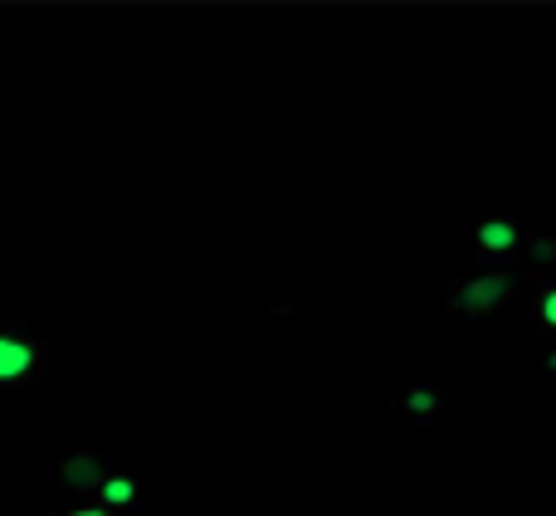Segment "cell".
Wrapping results in <instances>:
<instances>
[{
    "mask_svg": "<svg viewBox=\"0 0 556 516\" xmlns=\"http://www.w3.org/2000/svg\"><path fill=\"white\" fill-rule=\"evenodd\" d=\"M522 263H528V278H556V234L552 230H532Z\"/></svg>",
    "mask_w": 556,
    "mask_h": 516,
    "instance_id": "8",
    "label": "cell"
},
{
    "mask_svg": "<svg viewBox=\"0 0 556 516\" xmlns=\"http://www.w3.org/2000/svg\"><path fill=\"white\" fill-rule=\"evenodd\" d=\"M528 234L532 224L513 210L479 215L473 220V254H479V263H489V273H508V263H518L528 254Z\"/></svg>",
    "mask_w": 556,
    "mask_h": 516,
    "instance_id": "3",
    "label": "cell"
},
{
    "mask_svg": "<svg viewBox=\"0 0 556 516\" xmlns=\"http://www.w3.org/2000/svg\"><path fill=\"white\" fill-rule=\"evenodd\" d=\"M49 380V346L29 322H0V390H29Z\"/></svg>",
    "mask_w": 556,
    "mask_h": 516,
    "instance_id": "2",
    "label": "cell"
},
{
    "mask_svg": "<svg viewBox=\"0 0 556 516\" xmlns=\"http://www.w3.org/2000/svg\"><path fill=\"white\" fill-rule=\"evenodd\" d=\"M93 507H103V512H113V516H127V512H137L147 502V482L137 478L132 468H108L103 478H98V488H93Z\"/></svg>",
    "mask_w": 556,
    "mask_h": 516,
    "instance_id": "7",
    "label": "cell"
},
{
    "mask_svg": "<svg viewBox=\"0 0 556 516\" xmlns=\"http://www.w3.org/2000/svg\"><path fill=\"white\" fill-rule=\"evenodd\" d=\"M103 473H108V463L98 459L93 449H64V453L54 459V468H49V478H54V488L68 492L74 502H88Z\"/></svg>",
    "mask_w": 556,
    "mask_h": 516,
    "instance_id": "5",
    "label": "cell"
},
{
    "mask_svg": "<svg viewBox=\"0 0 556 516\" xmlns=\"http://www.w3.org/2000/svg\"><path fill=\"white\" fill-rule=\"evenodd\" d=\"M538 371L547 375V380H556V341L552 346H538Z\"/></svg>",
    "mask_w": 556,
    "mask_h": 516,
    "instance_id": "9",
    "label": "cell"
},
{
    "mask_svg": "<svg viewBox=\"0 0 556 516\" xmlns=\"http://www.w3.org/2000/svg\"><path fill=\"white\" fill-rule=\"evenodd\" d=\"M450 404H454V390L444 380H405L401 390L391 395L395 424H405V429H430Z\"/></svg>",
    "mask_w": 556,
    "mask_h": 516,
    "instance_id": "4",
    "label": "cell"
},
{
    "mask_svg": "<svg viewBox=\"0 0 556 516\" xmlns=\"http://www.w3.org/2000/svg\"><path fill=\"white\" fill-rule=\"evenodd\" d=\"M434 293L444 297V307H450L454 317V332H459V341H469L473 332H479L483 317L503 312L508 302H518L522 293H528V273H479V278H440L434 283Z\"/></svg>",
    "mask_w": 556,
    "mask_h": 516,
    "instance_id": "1",
    "label": "cell"
},
{
    "mask_svg": "<svg viewBox=\"0 0 556 516\" xmlns=\"http://www.w3.org/2000/svg\"><path fill=\"white\" fill-rule=\"evenodd\" d=\"M49 516H113V512L93 507V502H74V507H59V512H49Z\"/></svg>",
    "mask_w": 556,
    "mask_h": 516,
    "instance_id": "10",
    "label": "cell"
},
{
    "mask_svg": "<svg viewBox=\"0 0 556 516\" xmlns=\"http://www.w3.org/2000/svg\"><path fill=\"white\" fill-rule=\"evenodd\" d=\"M528 307H522V322H518V336L538 346H552L556 341V278H528Z\"/></svg>",
    "mask_w": 556,
    "mask_h": 516,
    "instance_id": "6",
    "label": "cell"
}]
</instances>
